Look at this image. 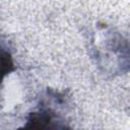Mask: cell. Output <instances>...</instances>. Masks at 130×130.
Returning <instances> with one entry per match:
<instances>
[{"label": "cell", "mask_w": 130, "mask_h": 130, "mask_svg": "<svg viewBox=\"0 0 130 130\" xmlns=\"http://www.w3.org/2000/svg\"><path fill=\"white\" fill-rule=\"evenodd\" d=\"M67 104L65 92L48 90L40 100L35 110L28 113L24 128H64V122L60 112Z\"/></svg>", "instance_id": "1"}, {"label": "cell", "mask_w": 130, "mask_h": 130, "mask_svg": "<svg viewBox=\"0 0 130 130\" xmlns=\"http://www.w3.org/2000/svg\"><path fill=\"white\" fill-rule=\"evenodd\" d=\"M15 69L12 54L4 41L0 39V86L5 79Z\"/></svg>", "instance_id": "2"}]
</instances>
